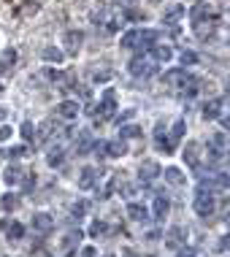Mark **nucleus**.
<instances>
[{
	"label": "nucleus",
	"instance_id": "f257e3e1",
	"mask_svg": "<svg viewBox=\"0 0 230 257\" xmlns=\"http://www.w3.org/2000/svg\"><path fill=\"white\" fill-rule=\"evenodd\" d=\"M163 82L171 84V87H179V89H187V95H195L198 92V79L189 76L184 68H176V70H168L166 76H163Z\"/></svg>",
	"mask_w": 230,
	"mask_h": 257
},
{
	"label": "nucleus",
	"instance_id": "f03ea898",
	"mask_svg": "<svg viewBox=\"0 0 230 257\" xmlns=\"http://www.w3.org/2000/svg\"><path fill=\"white\" fill-rule=\"evenodd\" d=\"M214 206H217V200H214V193L211 190H203L198 187V193H195V200H192V209L198 216H209L214 211Z\"/></svg>",
	"mask_w": 230,
	"mask_h": 257
},
{
	"label": "nucleus",
	"instance_id": "7ed1b4c3",
	"mask_svg": "<svg viewBox=\"0 0 230 257\" xmlns=\"http://www.w3.org/2000/svg\"><path fill=\"white\" fill-rule=\"evenodd\" d=\"M154 43H157V33H154V30H136V35H133V49L146 52Z\"/></svg>",
	"mask_w": 230,
	"mask_h": 257
},
{
	"label": "nucleus",
	"instance_id": "20e7f679",
	"mask_svg": "<svg viewBox=\"0 0 230 257\" xmlns=\"http://www.w3.org/2000/svg\"><path fill=\"white\" fill-rule=\"evenodd\" d=\"M130 73L146 79V76H154V73H157V65L149 63V60H144V57H136L133 63H130Z\"/></svg>",
	"mask_w": 230,
	"mask_h": 257
},
{
	"label": "nucleus",
	"instance_id": "39448f33",
	"mask_svg": "<svg viewBox=\"0 0 230 257\" xmlns=\"http://www.w3.org/2000/svg\"><path fill=\"white\" fill-rule=\"evenodd\" d=\"M79 108H82V106H79L76 100H63V103H57L54 114H57L60 119H65V122H73V119L79 117Z\"/></svg>",
	"mask_w": 230,
	"mask_h": 257
},
{
	"label": "nucleus",
	"instance_id": "423d86ee",
	"mask_svg": "<svg viewBox=\"0 0 230 257\" xmlns=\"http://www.w3.org/2000/svg\"><path fill=\"white\" fill-rule=\"evenodd\" d=\"M114 108H117V95H114V89H106V92H103L101 106H98V114H101V119L114 117Z\"/></svg>",
	"mask_w": 230,
	"mask_h": 257
},
{
	"label": "nucleus",
	"instance_id": "0eeeda50",
	"mask_svg": "<svg viewBox=\"0 0 230 257\" xmlns=\"http://www.w3.org/2000/svg\"><path fill=\"white\" fill-rule=\"evenodd\" d=\"M98 179H101L98 168L87 165V168H82V173H79V187H82V190H89V187H95V184H98Z\"/></svg>",
	"mask_w": 230,
	"mask_h": 257
},
{
	"label": "nucleus",
	"instance_id": "6e6552de",
	"mask_svg": "<svg viewBox=\"0 0 230 257\" xmlns=\"http://www.w3.org/2000/svg\"><path fill=\"white\" fill-rule=\"evenodd\" d=\"M166 244L168 246H171V249H182V246H184V241H187V230H184V228H179V225H176V228H171V230H168V236H166Z\"/></svg>",
	"mask_w": 230,
	"mask_h": 257
},
{
	"label": "nucleus",
	"instance_id": "1a4fd4ad",
	"mask_svg": "<svg viewBox=\"0 0 230 257\" xmlns=\"http://www.w3.org/2000/svg\"><path fill=\"white\" fill-rule=\"evenodd\" d=\"M160 173H163V171H160V165L154 163V160H144L141 168H138V176H141V181H152V179H157Z\"/></svg>",
	"mask_w": 230,
	"mask_h": 257
},
{
	"label": "nucleus",
	"instance_id": "9d476101",
	"mask_svg": "<svg viewBox=\"0 0 230 257\" xmlns=\"http://www.w3.org/2000/svg\"><path fill=\"white\" fill-rule=\"evenodd\" d=\"M65 46H68V52L71 54H76L79 49H82V41H84V33L82 30H68V33H65Z\"/></svg>",
	"mask_w": 230,
	"mask_h": 257
},
{
	"label": "nucleus",
	"instance_id": "9b49d317",
	"mask_svg": "<svg viewBox=\"0 0 230 257\" xmlns=\"http://www.w3.org/2000/svg\"><path fill=\"white\" fill-rule=\"evenodd\" d=\"M154 144L163 149V154H173V141L166 135V128H163V125H157V130H154Z\"/></svg>",
	"mask_w": 230,
	"mask_h": 257
},
{
	"label": "nucleus",
	"instance_id": "f8f14e48",
	"mask_svg": "<svg viewBox=\"0 0 230 257\" xmlns=\"http://www.w3.org/2000/svg\"><path fill=\"white\" fill-rule=\"evenodd\" d=\"M222 117V100L219 98H211L203 103V119H219Z\"/></svg>",
	"mask_w": 230,
	"mask_h": 257
},
{
	"label": "nucleus",
	"instance_id": "ddd939ff",
	"mask_svg": "<svg viewBox=\"0 0 230 257\" xmlns=\"http://www.w3.org/2000/svg\"><path fill=\"white\" fill-rule=\"evenodd\" d=\"M163 179H166L168 184H173V187H184V181H187V176L182 173V168L171 165V168H166V171H163Z\"/></svg>",
	"mask_w": 230,
	"mask_h": 257
},
{
	"label": "nucleus",
	"instance_id": "4468645a",
	"mask_svg": "<svg viewBox=\"0 0 230 257\" xmlns=\"http://www.w3.org/2000/svg\"><path fill=\"white\" fill-rule=\"evenodd\" d=\"M149 52H152V60H154V63H168V60L173 57V49L168 46V43H154Z\"/></svg>",
	"mask_w": 230,
	"mask_h": 257
},
{
	"label": "nucleus",
	"instance_id": "2eb2a0df",
	"mask_svg": "<svg viewBox=\"0 0 230 257\" xmlns=\"http://www.w3.org/2000/svg\"><path fill=\"white\" fill-rule=\"evenodd\" d=\"M127 216L133 219V222H146L149 219V209L144 203H130L127 206Z\"/></svg>",
	"mask_w": 230,
	"mask_h": 257
},
{
	"label": "nucleus",
	"instance_id": "dca6fc26",
	"mask_svg": "<svg viewBox=\"0 0 230 257\" xmlns=\"http://www.w3.org/2000/svg\"><path fill=\"white\" fill-rule=\"evenodd\" d=\"M33 228L41 230V233H49L54 228V219L49 214H43V211H38V214H33Z\"/></svg>",
	"mask_w": 230,
	"mask_h": 257
},
{
	"label": "nucleus",
	"instance_id": "f3484780",
	"mask_svg": "<svg viewBox=\"0 0 230 257\" xmlns=\"http://www.w3.org/2000/svg\"><path fill=\"white\" fill-rule=\"evenodd\" d=\"M182 154H184V163H187L189 168H198V165H201V157H198V144H195V141L184 146Z\"/></svg>",
	"mask_w": 230,
	"mask_h": 257
},
{
	"label": "nucleus",
	"instance_id": "a211bd4d",
	"mask_svg": "<svg viewBox=\"0 0 230 257\" xmlns=\"http://www.w3.org/2000/svg\"><path fill=\"white\" fill-rule=\"evenodd\" d=\"M168 209H171L168 198H166V195H157V198H154V206H152L154 219H163V216H168Z\"/></svg>",
	"mask_w": 230,
	"mask_h": 257
},
{
	"label": "nucleus",
	"instance_id": "6ab92c4d",
	"mask_svg": "<svg viewBox=\"0 0 230 257\" xmlns=\"http://www.w3.org/2000/svg\"><path fill=\"white\" fill-rule=\"evenodd\" d=\"M14 63H17V52L14 49H3L0 52V73H8L14 68Z\"/></svg>",
	"mask_w": 230,
	"mask_h": 257
},
{
	"label": "nucleus",
	"instance_id": "aec40b11",
	"mask_svg": "<svg viewBox=\"0 0 230 257\" xmlns=\"http://www.w3.org/2000/svg\"><path fill=\"white\" fill-rule=\"evenodd\" d=\"M22 173L24 171L19 168V165H8L6 173H3V181H6L8 187H11V184H19V181H22Z\"/></svg>",
	"mask_w": 230,
	"mask_h": 257
},
{
	"label": "nucleus",
	"instance_id": "412c9836",
	"mask_svg": "<svg viewBox=\"0 0 230 257\" xmlns=\"http://www.w3.org/2000/svg\"><path fill=\"white\" fill-rule=\"evenodd\" d=\"M41 57L46 60V63H54V65H60L63 63V49H57V46H43V52H41Z\"/></svg>",
	"mask_w": 230,
	"mask_h": 257
},
{
	"label": "nucleus",
	"instance_id": "4be33fe9",
	"mask_svg": "<svg viewBox=\"0 0 230 257\" xmlns=\"http://www.w3.org/2000/svg\"><path fill=\"white\" fill-rule=\"evenodd\" d=\"M206 17H209V3H198V6H192V11H189V19H192V24L203 22Z\"/></svg>",
	"mask_w": 230,
	"mask_h": 257
},
{
	"label": "nucleus",
	"instance_id": "5701e85b",
	"mask_svg": "<svg viewBox=\"0 0 230 257\" xmlns=\"http://www.w3.org/2000/svg\"><path fill=\"white\" fill-rule=\"evenodd\" d=\"M119 138H141V128H138V125H119Z\"/></svg>",
	"mask_w": 230,
	"mask_h": 257
},
{
	"label": "nucleus",
	"instance_id": "b1692460",
	"mask_svg": "<svg viewBox=\"0 0 230 257\" xmlns=\"http://www.w3.org/2000/svg\"><path fill=\"white\" fill-rule=\"evenodd\" d=\"M127 152V146H125V141H111V144H106V154L108 157H122V154Z\"/></svg>",
	"mask_w": 230,
	"mask_h": 257
},
{
	"label": "nucleus",
	"instance_id": "393cba45",
	"mask_svg": "<svg viewBox=\"0 0 230 257\" xmlns=\"http://www.w3.org/2000/svg\"><path fill=\"white\" fill-rule=\"evenodd\" d=\"M92 144H95L92 135H89V133H82V135H79V141H76V154H87L89 149H92Z\"/></svg>",
	"mask_w": 230,
	"mask_h": 257
},
{
	"label": "nucleus",
	"instance_id": "a878e982",
	"mask_svg": "<svg viewBox=\"0 0 230 257\" xmlns=\"http://www.w3.org/2000/svg\"><path fill=\"white\" fill-rule=\"evenodd\" d=\"M84 238V233L82 230H71V233L65 236V241H63V246L65 249H73V246H79V241Z\"/></svg>",
	"mask_w": 230,
	"mask_h": 257
},
{
	"label": "nucleus",
	"instance_id": "bb28decb",
	"mask_svg": "<svg viewBox=\"0 0 230 257\" xmlns=\"http://www.w3.org/2000/svg\"><path fill=\"white\" fill-rule=\"evenodd\" d=\"M6 236H8V238H11V241H19V238H22V236H24V225H19V222H11V225H8V228H6Z\"/></svg>",
	"mask_w": 230,
	"mask_h": 257
},
{
	"label": "nucleus",
	"instance_id": "cd10ccee",
	"mask_svg": "<svg viewBox=\"0 0 230 257\" xmlns=\"http://www.w3.org/2000/svg\"><path fill=\"white\" fill-rule=\"evenodd\" d=\"M63 157H65L63 149H60V146H52V149H49V154H46V163L49 165H60V163H63Z\"/></svg>",
	"mask_w": 230,
	"mask_h": 257
},
{
	"label": "nucleus",
	"instance_id": "c85d7f7f",
	"mask_svg": "<svg viewBox=\"0 0 230 257\" xmlns=\"http://www.w3.org/2000/svg\"><path fill=\"white\" fill-rule=\"evenodd\" d=\"M179 17H184V6H179V3H176V6H171V8L166 11V22H168V24H173Z\"/></svg>",
	"mask_w": 230,
	"mask_h": 257
},
{
	"label": "nucleus",
	"instance_id": "c756f323",
	"mask_svg": "<svg viewBox=\"0 0 230 257\" xmlns=\"http://www.w3.org/2000/svg\"><path fill=\"white\" fill-rule=\"evenodd\" d=\"M179 63L182 65H195L198 63V54H195L192 49H182V52H179Z\"/></svg>",
	"mask_w": 230,
	"mask_h": 257
},
{
	"label": "nucleus",
	"instance_id": "7c9ffc66",
	"mask_svg": "<svg viewBox=\"0 0 230 257\" xmlns=\"http://www.w3.org/2000/svg\"><path fill=\"white\" fill-rule=\"evenodd\" d=\"M24 152H27L24 146H8V149H3V157L6 160H17V157H22Z\"/></svg>",
	"mask_w": 230,
	"mask_h": 257
},
{
	"label": "nucleus",
	"instance_id": "2f4dec72",
	"mask_svg": "<svg viewBox=\"0 0 230 257\" xmlns=\"http://www.w3.org/2000/svg\"><path fill=\"white\" fill-rule=\"evenodd\" d=\"M184 130H187L184 119H176V122H173V130H171V138H173V141H182V138H184Z\"/></svg>",
	"mask_w": 230,
	"mask_h": 257
},
{
	"label": "nucleus",
	"instance_id": "473e14b6",
	"mask_svg": "<svg viewBox=\"0 0 230 257\" xmlns=\"http://www.w3.org/2000/svg\"><path fill=\"white\" fill-rule=\"evenodd\" d=\"M19 133H22L24 141H33V138H36V125H33V122H24L22 128H19Z\"/></svg>",
	"mask_w": 230,
	"mask_h": 257
},
{
	"label": "nucleus",
	"instance_id": "72a5a7b5",
	"mask_svg": "<svg viewBox=\"0 0 230 257\" xmlns=\"http://www.w3.org/2000/svg\"><path fill=\"white\" fill-rule=\"evenodd\" d=\"M71 214H73V219H82V216L87 214V200H79V203H73V206H71Z\"/></svg>",
	"mask_w": 230,
	"mask_h": 257
},
{
	"label": "nucleus",
	"instance_id": "f704fd0d",
	"mask_svg": "<svg viewBox=\"0 0 230 257\" xmlns=\"http://www.w3.org/2000/svg\"><path fill=\"white\" fill-rule=\"evenodd\" d=\"M106 222H101V219H95V222H92V228H89V236H92V238H98V236H103V233H106Z\"/></svg>",
	"mask_w": 230,
	"mask_h": 257
},
{
	"label": "nucleus",
	"instance_id": "c9c22d12",
	"mask_svg": "<svg viewBox=\"0 0 230 257\" xmlns=\"http://www.w3.org/2000/svg\"><path fill=\"white\" fill-rule=\"evenodd\" d=\"M133 117H136V108H125V111H122V114H117L114 119H117V125H125L127 119H133Z\"/></svg>",
	"mask_w": 230,
	"mask_h": 257
},
{
	"label": "nucleus",
	"instance_id": "e433bc0d",
	"mask_svg": "<svg viewBox=\"0 0 230 257\" xmlns=\"http://www.w3.org/2000/svg\"><path fill=\"white\" fill-rule=\"evenodd\" d=\"M17 203H19V200H17V195H6V198H3V209H6V211L17 209Z\"/></svg>",
	"mask_w": 230,
	"mask_h": 257
},
{
	"label": "nucleus",
	"instance_id": "4c0bfd02",
	"mask_svg": "<svg viewBox=\"0 0 230 257\" xmlns=\"http://www.w3.org/2000/svg\"><path fill=\"white\" fill-rule=\"evenodd\" d=\"M133 35H136V30H133V33H127V35H122V46L125 49H133Z\"/></svg>",
	"mask_w": 230,
	"mask_h": 257
},
{
	"label": "nucleus",
	"instance_id": "58836bf2",
	"mask_svg": "<svg viewBox=\"0 0 230 257\" xmlns=\"http://www.w3.org/2000/svg\"><path fill=\"white\" fill-rule=\"evenodd\" d=\"M217 249H219V252L230 249V233H228V236H222V241H219V244H217Z\"/></svg>",
	"mask_w": 230,
	"mask_h": 257
},
{
	"label": "nucleus",
	"instance_id": "ea45409f",
	"mask_svg": "<svg viewBox=\"0 0 230 257\" xmlns=\"http://www.w3.org/2000/svg\"><path fill=\"white\" fill-rule=\"evenodd\" d=\"M11 133L14 130L8 128V125H3V128H0V141H6V138H11Z\"/></svg>",
	"mask_w": 230,
	"mask_h": 257
},
{
	"label": "nucleus",
	"instance_id": "a19ab883",
	"mask_svg": "<svg viewBox=\"0 0 230 257\" xmlns=\"http://www.w3.org/2000/svg\"><path fill=\"white\" fill-rule=\"evenodd\" d=\"M24 179V190H33L36 187V176H22Z\"/></svg>",
	"mask_w": 230,
	"mask_h": 257
},
{
	"label": "nucleus",
	"instance_id": "79ce46f5",
	"mask_svg": "<svg viewBox=\"0 0 230 257\" xmlns=\"http://www.w3.org/2000/svg\"><path fill=\"white\" fill-rule=\"evenodd\" d=\"M222 219H225V225H228V228H230V200H228V203H225V209H222Z\"/></svg>",
	"mask_w": 230,
	"mask_h": 257
},
{
	"label": "nucleus",
	"instance_id": "37998d69",
	"mask_svg": "<svg viewBox=\"0 0 230 257\" xmlns=\"http://www.w3.org/2000/svg\"><path fill=\"white\" fill-rule=\"evenodd\" d=\"M125 19H144V14H138V11H125Z\"/></svg>",
	"mask_w": 230,
	"mask_h": 257
},
{
	"label": "nucleus",
	"instance_id": "c03bdc74",
	"mask_svg": "<svg viewBox=\"0 0 230 257\" xmlns=\"http://www.w3.org/2000/svg\"><path fill=\"white\" fill-rule=\"evenodd\" d=\"M46 76H49V79H52V82H54V79H60V76H63V73H60V70H46Z\"/></svg>",
	"mask_w": 230,
	"mask_h": 257
},
{
	"label": "nucleus",
	"instance_id": "a18cd8bd",
	"mask_svg": "<svg viewBox=\"0 0 230 257\" xmlns=\"http://www.w3.org/2000/svg\"><path fill=\"white\" fill-rule=\"evenodd\" d=\"M146 238H149V241H157L160 233H157V230H152V233H146Z\"/></svg>",
	"mask_w": 230,
	"mask_h": 257
},
{
	"label": "nucleus",
	"instance_id": "49530a36",
	"mask_svg": "<svg viewBox=\"0 0 230 257\" xmlns=\"http://www.w3.org/2000/svg\"><path fill=\"white\" fill-rule=\"evenodd\" d=\"M82 255H84V257H95V249H92V246H87V249H84Z\"/></svg>",
	"mask_w": 230,
	"mask_h": 257
},
{
	"label": "nucleus",
	"instance_id": "de8ad7c7",
	"mask_svg": "<svg viewBox=\"0 0 230 257\" xmlns=\"http://www.w3.org/2000/svg\"><path fill=\"white\" fill-rule=\"evenodd\" d=\"M3 119H6V108H3V106H0V122H3Z\"/></svg>",
	"mask_w": 230,
	"mask_h": 257
},
{
	"label": "nucleus",
	"instance_id": "09e8293b",
	"mask_svg": "<svg viewBox=\"0 0 230 257\" xmlns=\"http://www.w3.org/2000/svg\"><path fill=\"white\" fill-rule=\"evenodd\" d=\"M225 152H228V154H230V146H228V149H225Z\"/></svg>",
	"mask_w": 230,
	"mask_h": 257
},
{
	"label": "nucleus",
	"instance_id": "8fccbe9b",
	"mask_svg": "<svg viewBox=\"0 0 230 257\" xmlns=\"http://www.w3.org/2000/svg\"><path fill=\"white\" fill-rule=\"evenodd\" d=\"M228 89H230V82H228Z\"/></svg>",
	"mask_w": 230,
	"mask_h": 257
}]
</instances>
